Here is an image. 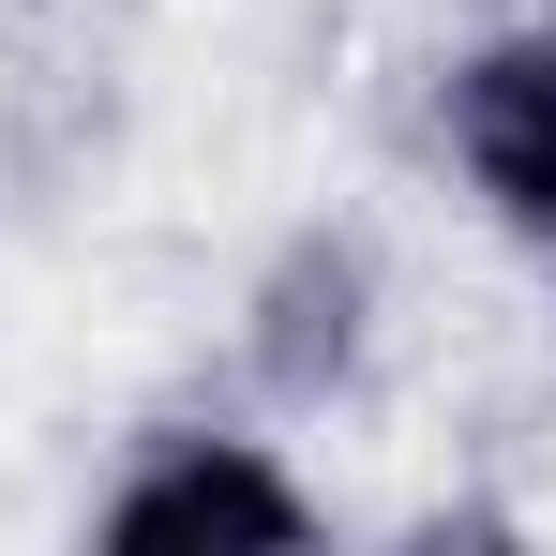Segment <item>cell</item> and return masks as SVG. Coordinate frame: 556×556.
Returning a JSON list of instances; mask_svg holds the SVG:
<instances>
[{"mask_svg":"<svg viewBox=\"0 0 556 556\" xmlns=\"http://www.w3.org/2000/svg\"><path fill=\"white\" fill-rule=\"evenodd\" d=\"M91 542H331V496L256 421H151L91 496Z\"/></svg>","mask_w":556,"mask_h":556,"instance_id":"1","label":"cell"},{"mask_svg":"<svg viewBox=\"0 0 556 556\" xmlns=\"http://www.w3.org/2000/svg\"><path fill=\"white\" fill-rule=\"evenodd\" d=\"M437 151H452L466 211H481L496 241L556 256V15H511V30L452 46V76H437Z\"/></svg>","mask_w":556,"mask_h":556,"instance_id":"2","label":"cell"},{"mask_svg":"<svg viewBox=\"0 0 556 556\" xmlns=\"http://www.w3.org/2000/svg\"><path fill=\"white\" fill-rule=\"evenodd\" d=\"M346 362H362V256L301 241L256 286V376H271V406H316V391H346Z\"/></svg>","mask_w":556,"mask_h":556,"instance_id":"3","label":"cell"}]
</instances>
